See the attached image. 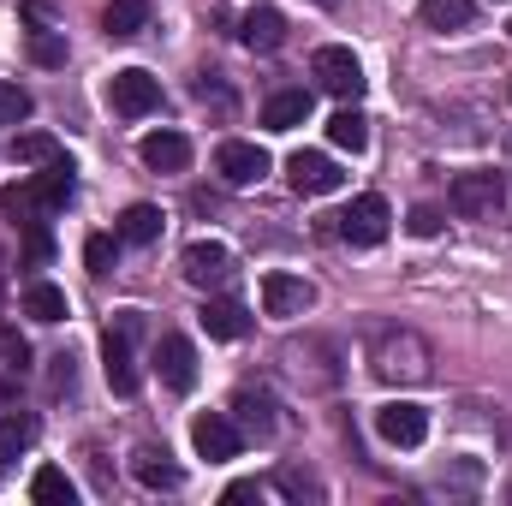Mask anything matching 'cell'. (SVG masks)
Instances as JSON below:
<instances>
[{"instance_id":"cell-1","label":"cell","mask_w":512,"mask_h":506,"mask_svg":"<svg viewBox=\"0 0 512 506\" xmlns=\"http://www.w3.org/2000/svg\"><path fill=\"white\" fill-rule=\"evenodd\" d=\"M370 364H376V376L382 381H399V387H417V381H429V346L411 334V328H387L376 334V346H370Z\"/></svg>"},{"instance_id":"cell-2","label":"cell","mask_w":512,"mask_h":506,"mask_svg":"<svg viewBox=\"0 0 512 506\" xmlns=\"http://www.w3.org/2000/svg\"><path fill=\"white\" fill-rule=\"evenodd\" d=\"M447 203H453V215H465V221H489V215L507 203V179H501V173H489V167L453 173V185H447Z\"/></svg>"},{"instance_id":"cell-3","label":"cell","mask_w":512,"mask_h":506,"mask_svg":"<svg viewBox=\"0 0 512 506\" xmlns=\"http://www.w3.org/2000/svg\"><path fill=\"white\" fill-rule=\"evenodd\" d=\"M340 239L346 245H358V251H376L387 239V221H393V209H387V197H376V191H364V197H352L340 215Z\"/></svg>"},{"instance_id":"cell-4","label":"cell","mask_w":512,"mask_h":506,"mask_svg":"<svg viewBox=\"0 0 512 506\" xmlns=\"http://www.w3.org/2000/svg\"><path fill=\"white\" fill-rule=\"evenodd\" d=\"M137 328H143L137 310H126V316H114V328H108V340H102V370H108V387H114L120 399L137 393V358H131Z\"/></svg>"},{"instance_id":"cell-5","label":"cell","mask_w":512,"mask_h":506,"mask_svg":"<svg viewBox=\"0 0 512 506\" xmlns=\"http://www.w3.org/2000/svg\"><path fill=\"white\" fill-rule=\"evenodd\" d=\"M310 72H316V84H322L328 96H340V102H358V96H364V66H358V54L340 48V42L316 48V54H310Z\"/></svg>"},{"instance_id":"cell-6","label":"cell","mask_w":512,"mask_h":506,"mask_svg":"<svg viewBox=\"0 0 512 506\" xmlns=\"http://www.w3.org/2000/svg\"><path fill=\"white\" fill-rule=\"evenodd\" d=\"M108 108H114V114H126V120L155 114V108H161V78H149L143 66L114 72V78H108Z\"/></svg>"},{"instance_id":"cell-7","label":"cell","mask_w":512,"mask_h":506,"mask_svg":"<svg viewBox=\"0 0 512 506\" xmlns=\"http://www.w3.org/2000/svg\"><path fill=\"white\" fill-rule=\"evenodd\" d=\"M376 435H382L387 447H423V435H429V411L411 405V399H387L382 411H376Z\"/></svg>"},{"instance_id":"cell-8","label":"cell","mask_w":512,"mask_h":506,"mask_svg":"<svg viewBox=\"0 0 512 506\" xmlns=\"http://www.w3.org/2000/svg\"><path fill=\"white\" fill-rule=\"evenodd\" d=\"M286 179H292V191H298V197H328V191H340V185H346V173H340L328 155H316V149H298V155L286 161Z\"/></svg>"},{"instance_id":"cell-9","label":"cell","mask_w":512,"mask_h":506,"mask_svg":"<svg viewBox=\"0 0 512 506\" xmlns=\"http://www.w3.org/2000/svg\"><path fill=\"white\" fill-rule=\"evenodd\" d=\"M191 447L203 459H239L245 435H239V423L227 411H203V417H191Z\"/></svg>"},{"instance_id":"cell-10","label":"cell","mask_w":512,"mask_h":506,"mask_svg":"<svg viewBox=\"0 0 512 506\" xmlns=\"http://www.w3.org/2000/svg\"><path fill=\"white\" fill-rule=\"evenodd\" d=\"M155 376H161V387H173V393H191V387H197V346H191L185 334H161V346H155Z\"/></svg>"},{"instance_id":"cell-11","label":"cell","mask_w":512,"mask_h":506,"mask_svg":"<svg viewBox=\"0 0 512 506\" xmlns=\"http://www.w3.org/2000/svg\"><path fill=\"white\" fill-rule=\"evenodd\" d=\"M215 173L227 185H256V179H268V149L262 143H245V137H227L215 149Z\"/></svg>"},{"instance_id":"cell-12","label":"cell","mask_w":512,"mask_h":506,"mask_svg":"<svg viewBox=\"0 0 512 506\" xmlns=\"http://www.w3.org/2000/svg\"><path fill=\"white\" fill-rule=\"evenodd\" d=\"M24 185H30V197H36V209H42V215L66 209V203H72V191H78V179H72V161H66V155L42 161V173H30Z\"/></svg>"},{"instance_id":"cell-13","label":"cell","mask_w":512,"mask_h":506,"mask_svg":"<svg viewBox=\"0 0 512 506\" xmlns=\"http://www.w3.org/2000/svg\"><path fill=\"white\" fill-rule=\"evenodd\" d=\"M316 304V286L310 280H298V274H262V310L268 316H304Z\"/></svg>"},{"instance_id":"cell-14","label":"cell","mask_w":512,"mask_h":506,"mask_svg":"<svg viewBox=\"0 0 512 506\" xmlns=\"http://www.w3.org/2000/svg\"><path fill=\"white\" fill-rule=\"evenodd\" d=\"M179 268H185V280L191 286H221L227 274H233V251L227 245H215V239H197V245H185V256H179Z\"/></svg>"},{"instance_id":"cell-15","label":"cell","mask_w":512,"mask_h":506,"mask_svg":"<svg viewBox=\"0 0 512 506\" xmlns=\"http://www.w3.org/2000/svg\"><path fill=\"white\" fill-rule=\"evenodd\" d=\"M137 155H143L149 173H185L191 167V137L185 131H149L137 143Z\"/></svg>"},{"instance_id":"cell-16","label":"cell","mask_w":512,"mask_h":506,"mask_svg":"<svg viewBox=\"0 0 512 506\" xmlns=\"http://www.w3.org/2000/svg\"><path fill=\"white\" fill-rule=\"evenodd\" d=\"M197 322L209 328V340H245V334H251V310H245L239 298H209V304L197 310Z\"/></svg>"},{"instance_id":"cell-17","label":"cell","mask_w":512,"mask_h":506,"mask_svg":"<svg viewBox=\"0 0 512 506\" xmlns=\"http://www.w3.org/2000/svg\"><path fill=\"white\" fill-rule=\"evenodd\" d=\"M239 42L256 48V54H274V48L286 42V18H280L274 6H251V12L239 18Z\"/></svg>"},{"instance_id":"cell-18","label":"cell","mask_w":512,"mask_h":506,"mask_svg":"<svg viewBox=\"0 0 512 506\" xmlns=\"http://www.w3.org/2000/svg\"><path fill=\"white\" fill-rule=\"evenodd\" d=\"M131 477L143 489H179V465L167 459V447H137L131 453Z\"/></svg>"},{"instance_id":"cell-19","label":"cell","mask_w":512,"mask_h":506,"mask_svg":"<svg viewBox=\"0 0 512 506\" xmlns=\"http://www.w3.org/2000/svg\"><path fill=\"white\" fill-rule=\"evenodd\" d=\"M233 411H239V423H245L251 435H274V429H280L274 399H268L262 387H239V393H233Z\"/></svg>"},{"instance_id":"cell-20","label":"cell","mask_w":512,"mask_h":506,"mask_svg":"<svg viewBox=\"0 0 512 506\" xmlns=\"http://www.w3.org/2000/svg\"><path fill=\"white\" fill-rule=\"evenodd\" d=\"M310 120V90H280V96H268V108H262V126L268 131H292Z\"/></svg>"},{"instance_id":"cell-21","label":"cell","mask_w":512,"mask_h":506,"mask_svg":"<svg viewBox=\"0 0 512 506\" xmlns=\"http://www.w3.org/2000/svg\"><path fill=\"white\" fill-rule=\"evenodd\" d=\"M114 233H120V245H155L161 239V209L155 203H131L126 215L114 221Z\"/></svg>"},{"instance_id":"cell-22","label":"cell","mask_w":512,"mask_h":506,"mask_svg":"<svg viewBox=\"0 0 512 506\" xmlns=\"http://www.w3.org/2000/svg\"><path fill=\"white\" fill-rule=\"evenodd\" d=\"M143 24H149V0H108V12H102V30L114 42H131Z\"/></svg>"},{"instance_id":"cell-23","label":"cell","mask_w":512,"mask_h":506,"mask_svg":"<svg viewBox=\"0 0 512 506\" xmlns=\"http://www.w3.org/2000/svg\"><path fill=\"white\" fill-rule=\"evenodd\" d=\"M24 316H36V322H66V292H60L54 280H30V286H24Z\"/></svg>"},{"instance_id":"cell-24","label":"cell","mask_w":512,"mask_h":506,"mask_svg":"<svg viewBox=\"0 0 512 506\" xmlns=\"http://www.w3.org/2000/svg\"><path fill=\"white\" fill-rule=\"evenodd\" d=\"M30 501H42V506H72V501H78V489H72V477H66L60 465H42V471L30 477Z\"/></svg>"},{"instance_id":"cell-25","label":"cell","mask_w":512,"mask_h":506,"mask_svg":"<svg viewBox=\"0 0 512 506\" xmlns=\"http://www.w3.org/2000/svg\"><path fill=\"white\" fill-rule=\"evenodd\" d=\"M328 137H334V149H352V155H364V149H370V120H364L358 108H340V114L328 120Z\"/></svg>"},{"instance_id":"cell-26","label":"cell","mask_w":512,"mask_h":506,"mask_svg":"<svg viewBox=\"0 0 512 506\" xmlns=\"http://www.w3.org/2000/svg\"><path fill=\"white\" fill-rule=\"evenodd\" d=\"M429 30H465L471 24V0H417Z\"/></svg>"},{"instance_id":"cell-27","label":"cell","mask_w":512,"mask_h":506,"mask_svg":"<svg viewBox=\"0 0 512 506\" xmlns=\"http://www.w3.org/2000/svg\"><path fill=\"white\" fill-rule=\"evenodd\" d=\"M54 155H60V143H54L48 131H18V137H12V161L42 167V161H54Z\"/></svg>"},{"instance_id":"cell-28","label":"cell","mask_w":512,"mask_h":506,"mask_svg":"<svg viewBox=\"0 0 512 506\" xmlns=\"http://www.w3.org/2000/svg\"><path fill=\"white\" fill-rule=\"evenodd\" d=\"M30 441H36V423L30 417H0V465H12Z\"/></svg>"},{"instance_id":"cell-29","label":"cell","mask_w":512,"mask_h":506,"mask_svg":"<svg viewBox=\"0 0 512 506\" xmlns=\"http://www.w3.org/2000/svg\"><path fill=\"white\" fill-rule=\"evenodd\" d=\"M0 209L12 215V227H30V221H42V209H36L30 185H6V191H0Z\"/></svg>"},{"instance_id":"cell-30","label":"cell","mask_w":512,"mask_h":506,"mask_svg":"<svg viewBox=\"0 0 512 506\" xmlns=\"http://www.w3.org/2000/svg\"><path fill=\"white\" fill-rule=\"evenodd\" d=\"M30 60L36 66H66V36H54V30H30Z\"/></svg>"},{"instance_id":"cell-31","label":"cell","mask_w":512,"mask_h":506,"mask_svg":"<svg viewBox=\"0 0 512 506\" xmlns=\"http://www.w3.org/2000/svg\"><path fill=\"white\" fill-rule=\"evenodd\" d=\"M114 256H120V233H114V239H108V233H90V245H84L90 274H108V268H114Z\"/></svg>"},{"instance_id":"cell-32","label":"cell","mask_w":512,"mask_h":506,"mask_svg":"<svg viewBox=\"0 0 512 506\" xmlns=\"http://www.w3.org/2000/svg\"><path fill=\"white\" fill-rule=\"evenodd\" d=\"M18 120H30V90L0 78V126H18Z\"/></svg>"},{"instance_id":"cell-33","label":"cell","mask_w":512,"mask_h":506,"mask_svg":"<svg viewBox=\"0 0 512 506\" xmlns=\"http://www.w3.org/2000/svg\"><path fill=\"white\" fill-rule=\"evenodd\" d=\"M24 256H30V268H42V262L54 256V239H48V221H30V227H24Z\"/></svg>"},{"instance_id":"cell-34","label":"cell","mask_w":512,"mask_h":506,"mask_svg":"<svg viewBox=\"0 0 512 506\" xmlns=\"http://www.w3.org/2000/svg\"><path fill=\"white\" fill-rule=\"evenodd\" d=\"M0 358H6V370H24L30 364V346H24L18 328H0Z\"/></svg>"},{"instance_id":"cell-35","label":"cell","mask_w":512,"mask_h":506,"mask_svg":"<svg viewBox=\"0 0 512 506\" xmlns=\"http://www.w3.org/2000/svg\"><path fill=\"white\" fill-rule=\"evenodd\" d=\"M405 227H411L417 239H435V233H441V209H429V203H423V209H411V221H405Z\"/></svg>"},{"instance_id":"cell-36","label":"cell","mask_w":512,"mask_h":506,"mask_svg":"<svg viewBox=\"0 0 512 506\" xmlns=\"http://www.w3.org/2000/svg\"><path fill=\"white\" fill-rule=\"evenodd\" d=\"M316 6H322V12H334V6H340V0H316Z\"/></svg>"}]
</instances>
